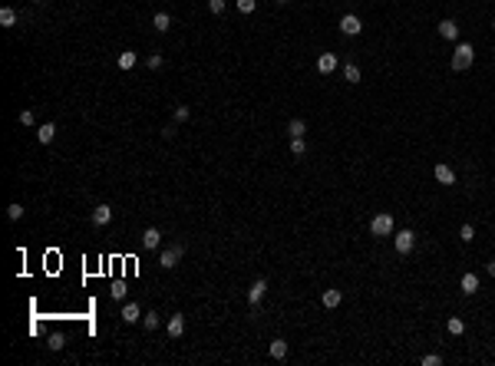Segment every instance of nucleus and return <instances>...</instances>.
<instances>
[{"label":"nucleus","instance_id":"1","mask_svg":"<svg viewBox=\"0 0 495 366\" xmlns=\"http://www.w3.org/2000/svg\"><path fill=\"white\" fill-rule=\"evenodd\" d=\"M472 63H476V50H472L469 43H459L456 50H452V69H456V73H465Z\"/></svg>","mask_w":495,"mask_h":366},{"label":"nucleus","instance_id":"2","mask_svg":"<svg viewBox=\"0 0 495 366\" xmlns=\"http://www.w3.org/2000/svg\"><path fill=\"white\" fill-rule=\"evenodd\" d=\"M393 228H396V224H393V215H389V211H380V215H376L373 221H370V231H373L376 238L393 234Z\"/></svg>","mask_w":495,"mask_h":366},{"label":"nucleus","instance_id":"3","mask_svg":"<svg viewBox=\"0 0 495 366\" xmlns=\"http://www.w3.org/2000/svg\"><path fill=\"white\" fill-rule=\"evenodd\" d=\"M182 254H185V248L182 244H172V248H165L162 254H159V267H165V271H172L178 261H182Z\"/></svg>","mask_w":495,"mask_h":366},{"label":"nucleus","instance_id":"4","mask_svg":"<svg viewBox=\"0 0 495 366\" xmlns=\"http://www.w3.org/2000/svg\"><path fill=\"white\" fill-rule=\"evenodd\" d=\"M393 244H396V251H400V254H409V251L416 248V234L413 231H396V238H393Z\"/></svg>","mask_w":495,"mask_h":366},{"label":"nucleus","instance_id":"5","mask_svg":"<svg viewBox=\"0 0 495 366\" xmlns=\"http://www.w3.org/2000/svg\"><path fill=\"white\" fill-rule=\"evenodd\" d=\"M264 294H268V280H264V277H257L254 284L248 287V304H251V307H257V304L264 300Z\"/></svg>","mask_w":495,"mask_h":366},{"label":"nucleus","instance_id":"6","mask_svg":"<svg viewBox=\"0 0 495 366\" xmlns=\"http://www.w3.org/2000/svg\"><path fill=\"white\" fill-rule=\"evenodd\" d=\"M89 221H93L96 228H106V224L113 221V208H109V205H96L93 215H89Z\"/></svg>","mask_w":495,"mask_h":366},{"label":"nucleus","instance_id":"7","mask_svg":"<svg viewBox=\"0 0 495 366\" xmlns=\"http://www.w3.org/2000/svg\"><path fill=\"white\" fill-rule=\"evenodd\" d=\"M340 30H344L347 37H357V33L363 30V23H360L357 13H347V17H340Z\"/></svg>","mask_w":495,"mask_h":366},{"label":"nucleus","instance_id":"8","mask_svg":"<svg viewBox=\"0 0 495 366\" xmlns=\"http://www.w3.org/2000/svg\"><path fill=\"white\" fill-rule=\"evenodd\" d=\"M142 248H145V251L162 248V231H159V228H145V231H142Z\"/></svg>","mask_w":495,"mask_h":366},{"label":"nucleus","instance_id":"9","mask_svg":"<svg viewBox=\"0 0 495 366\" xmlns=\"http://www.w3.org/2000/svg\"><path fill=\"white\" fill-rule=\"evenodd\" d=\"M433 175H436V181L439 185H456V172H452L446 162H439V165L433 168Z\"/></svg>","mask_w":495,"mask_h":366},{"label":"nucleus","instance_id":"10","mask_svg":"<svg viewBox=\"0 0 495 366\" xmlns=\"http://www.w3.org/2000/svg\"><path fill=\"white\" fill-rule=\"evenodd\" d=\"M165 330H169V336H175V340H178V336L185 333V317L182 313H172L169 323H165Z\"/></svg>","mask_w":495,"mask_h":366},{"label":"nucleus","instance_id":"11","mask_svg":"<svg viewBox=\"0 0 495 366\" xmlns=\"http://www.w3.org/2000/svg\"><path fill=\"white\" fill-rule=\"evenodd\" d=\"M122 320L125 323H139V320H142V307H139L136 300H129V304L122 307Z\"/></svg>","mask_w":495,"mask_h":366},{"label":"nucleus","instance_id":"12","mask_svg":"<svg viewBox=\"0 0 495 366\" xmlns=\"http://www.w3.org/2000/svg\"><path fill=\"white\" fill-rule=\"evenodd\" d=\"M439 37H442V40H456L459 37V23H456V20H442V23H439Z\"/></svg>","mask_w":495,"mask_h":366},{"label":"nucleus","instance_id":"13","mask_svg":"<svg viewBox=\"0 0 495 366\" xmlns=\"http://www.w3.org/2000/svg\"><path fill=\"white\" fill-rule=\"evenodd\" d=\"M37 139H40L43 145H50L53 139H57V125H53V122H43V125L37 129Z\"/></svg>","mask_w":495,"mask_h":366},{"label":"nucleus","instance_id":"14","mask_svg":"<svg viewBox=\"0 0 495 366\" xmlns=\"http://www.w3.org/2000/svg\"><path fill=\"white\" fill-rule=\"evenodd\" d=\"M459 287H462V294H476L479 291V274H462V280H459Z\"/></svg>","mask_w":495,"mask_h":366},{"label":"nucleus","instance_id":"15","mask_svg":"<svg viewBox=\"0 0 495 366\" xmlns=\"http://www.w3.org/2000/svg\"><path fill=\"white\" fill-rule=\"evenodd\" d=\"M317 69H320V73H333V69H337V56H333V53H320Z\"/></svg>","mask_w":495,"mask_h":366},{"label":"nucleus","instance_id":"16","mask_svg":"<svg viewBox=\"0 0 495 366\" xmlns=\"http://www.w3.org/2000/svg\"><path fill=\"white\" fill-rule=\"evenodd\" d=\"M304 132H307V122H304V119H291L288 122V136L291 139H301Z\"/></svg>","mask_w":495,"mask_h":366},{"label":"nucleus","instance_id":"17","mask_svg":"<svg viewBox=\"0 0 495 366\" xmlns=\"http://www.w3.org/2000/svg\"><path fill=\"white\" fill-rule=\"evenodd\" d=\"M152 27H155L159 33H165V30H169V27H172V17H169V13H165V10H159L155 17H152Z\"/></svg>","mask_w":495,"mask_h":366},{"label":"nucleus","instance_id":"18","mask_svg":"<svg viewBox=\"0 0 495 366\" xmlns=\"http://www.w3.org/2000/svg\"><path fill=\"white\" fill-rule=\"evenodd\" d=\"M142 327H145V330H149V333H152V330H159V327H162V317H159L155 310L142 313Z\"/></svg>","mask_w":495,"mask_h":366},{"label":"nucleus","instance_id":"19","mask_svg":"<svg viewBox=\"0 0 495 366\" xmlns=\"http://www.w3.org/2000/svg\"><path fill=\"white\" fill-rule=\"evenodd\" d=\"M0 27H17V10H13V7H4V10H0Z\"/></svg>","mask_w":495,"mask_h":366},{"label":"nucleus","instance_id":"20","mask_svg":"<svg viewBox=\"0 0 495 366\" xmlns=\"http://www.w3.org/2000/svg\"><path fill=\"white\" fill-rule=\"evenodd\" d=\"M116 63H119V69H132L139 63V56L132 53V50H125V53H119V60H116Z\"/></svg>","mask_w":495,"mask_h":366},{"label":"nucleus","instance_id":"21","mask_svg":"<svg viewBox=\"0 0 495 366\" xmlns=\"http://www.w3.org/2000/svg\"><path fill=\"white\" fill-rule=\"evenodd\" d=\"M340 300H344V294H340V291H324V307H330V310H333V307H340Z\"/></svg>","mask_w":495,"mask_h":366},{"label":"nucleus","instance_id":"22","mask_svg":"<svg viewBox=\"0 0 495 366\" xmlns=\"http://www.w3.org/2000/svg\"><path fill=\"white\" fill-rule=\"evenodd\" d=\"M271 356H274V360H284V356H288V343H284V340H271Z\"/></svg>","mask_w":495,"mask_h":366},{"label":"nucleus","instance_id":"23","mask_svg":"<svg viewBox=\"0 0 495 366\" xmlns=\"http://www.w3.org/2000/svg\"><path fill=\"white\" fill-rule=\"evenodd\" d=\"M446 330H449L452 336H459V333H465V323L459 320V317H449V320H446Z\"/></svg>","mask_w":495,"mask_h":366},{"label":"nucleus","instance_id":"24","mask_svg":"<svg viewBox=\"0 0 495 366\" xmlns=\"http://www.w3.org/2000/svg\"><path fill=\"white\" fill-rule=\"evenodd\" d=\"M344 80L347 83H360V66H357V63H347V66H344Z\"/></svg>","mask_w":495,"mask_h":366},{"label":"nucleus","instance_id":"25","mask_svg":"<svg viewBox=\"0 0 495 366\" xmlns=\"http://www.w3.org/2000/svg\"><path fill=\"white\" fill-rule=\"evenodd\" d=\"M172 119H175V122H188V119H192V109H188V106H175V109H172Z\"/></svg>","mask_w":495,"mask_h":366},{"label":"nucleus","instance_id":"26","mask_svg":"<svg viewBox=\"0 0 495 366\" xmlns=\"http://www.w3.org/2000/svg\"><path fill=\"white\" fill-rule=\"evenodd\" d=\"M46 347H50L53 353H57V350H63V347H66V340H63V333H50V340H46Z\"/></svg>","mask_w":495,"mask_h":366},{"label":"nucleus","instance_id":"27","mask_svg":"<svg viewBox=\"0 0 495 366\" xmlns=\"http://www.w3.org/2000/svg\"><path fill=\"white\" fill-rule=\"evenodd\" d=\"M307 152V142H304V136L301 139H291V155H304Z\"/></svg>","mask_w":495,"mask_h":366},{"label":"nucleus","instance_id":"28","mask_svg":"<svg viewBox=\"0 0 495 366\" xmlns=\"http://www.w3.org/2000/svg\"><path fill=\"white\" fill-rule=\"evenodd\" d=\"M7 218H10V221H20V218H23V205H20V201H13V205L7 208Z\"/></svg>","mask_w":495,"mask_h":366},{"label":"nucleus","instance_id":"29","mask_svg":"<svg viewBox=\"0 0 495 366\" xmlns=\"http://www.w3.org/2000/svg\"><path fill=\"white\" fill-rule=\"evenodd\" d=\"M459 238H462L465 244H469V241H476V228H472V224H462V228H459Z\"/></svg>","mask_w":495,"mask_h":366},{"label":"nucleus","instance_id":"30","mask_svg":"<svg viewBox=\"0 0 495 366\" xmlns=\"http://www.w3.org/2000/svg\"><path fill=\"white\" fill-rule=\"evenodd\" d=\"M145 66H149V69H162V66H165V60H162L159 53H149V60H145Z\"/></svg>","mask_w":495,"mask_h":366},{"label":"nucleus","instance_id":"31","mask_svg":"<svg viewBox=\"0 0 495 366\" xmlns=\"http://www.w3.org/2000/svg\"><path fill=\"white\" fill-rule=\"evenodd\" d=\"M235 4H238V10H241V13H254L257 0H235Z\"/></svg>","mask_w":495,"mask_h":366},{"label":"nucleus","instance_id":"32","mask_svg":"<svg viewBox=\"0 0 495 366\" xmlns=\"http://www.w3.org/2000/svg\"><path fill=\"white\" fill-rule=\"evenodd\" d=\"M109 294H113L116 300H122V297H125V284H122V280H116V284H113V291H109Z\"/></svg>","mask_w":495,"mask_h":366},{"label":"nucleus","instance_id":"33","mask_svg":"<svg viewBox=\"0 0 495 366\" xmlns=\"http://www.w3.org/2000/svg\"><path fill=\"white\" fill-rule=\"evenodd\" d=\"M225 0H208V10H212V13H225Z\"/></svg>","mask_w":495,"mask_h":366},{"label":"nucleus","instance_id":"34","mask_svg":"<svg viewBox=\"0 0 495 366\" xmlns=\"http://www.w3.org/2000/svg\"><path fill=\"white\" fill-rule=\"evenodd\" d=\"M439 363H442L439 353H426V356H423V366H439Z\"/></svg>","mask_w":495,"mask_h":366},{"label":"nucleus","instance_id":"35","mask_svg":"<svg viewBox=\"0 0 495 366\" xmlns=\"http://www.w3.org/2000/svg\"><path fill=\"white\" fill-rule=\"evenodd\" d=\"M20 125H33V112H30V109L20 112Z\"/></svg>","mask_w":495,"mask_h":366},{"label":"nucleus","instance_id":"36","mask_svg":"<svg viewBox=\"0 0 495 366\" xmlns=\"http://www.w3.org/2000/svg\"><path fill=\"white\" fill-rule=\"evenodd\" d=\"M485 271H489V277H495V257H492L489 264H485Z\"/></svg>","mask_w":495,"mask_h":366},{"label":"nucleus","instance_id":"37","mask_svg":"<svg viewBox=\"0 0 495 366\" xmlns=\"http://www.w3.org/2000/svg\"><path fill=\"white\" fill-rule=\"evenodd\" d=\"M277 4H291V0H277Z\"/></svg>","mask_w":495,"mask_h":366},{"label":"nucleus","instance_id":"38","mask_svg":"<svg viewBox=\"0 0 495 366\" xmlns=\"http://www.w3.org/2000/svg\"><path fill=\"white\" fill-rule=\"evenodd\" d=\"M33 4H40V0H33Z\"/></svg>","mask_w":495,"mask_h":366},{"label":"nucleus","instance_id":"39","mask_svg":"<svg viewBox=\"0 0 495 366\" xmlns=\"http://www.w3.org/2000/svg\"><path fill=\"white\" fill-rule=\"evenodd\" d=\"M492 27H495V20H492Z\"/></svg>","mask_w":495,"mask_h":366}]
</instances>
